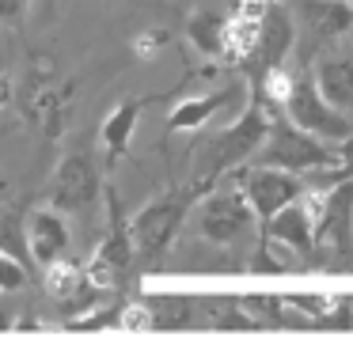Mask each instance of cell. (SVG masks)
Returning a JSON list of instances; mask_svg holds the SVG:
<instances>
[{
  "mask_svg": "<svg viewBox=\"0 0 353 341\" xmlns=\"http://www.w3.org/2000/svg\"><path fill=\"white\" fill-rule=\"evenodd\" d=\"M270 118H274V114L262 103H251V106H243L239 118L228 121L221 133L205 136V141L198 144V156H194V178H190L194 186L213 189L221 174L239 171V167L251 163L270 136Z\"/></svg>",
  "mask_w": 353,
  "mask_h": 341,
  "instance_id": "obj_1",
  "label": "cell"
},
{
  "mask_svg": "<svg viewBox=\"0 0 353 341\" xmlns=\"http://www.w3.org/2000/svg\"><path fill=\"white\" fill-rule=\"evenodd\" d=\"M251 163L281 167V171L307 174V171L334 167V163H338V148H334V144L315 141L312 133H304L300 125H292V118H289L285 110H277L274 118H270V136H266V144L259 148V156H254Z\"/></svg>",
  "mask_w": 353,
  "mask_h": 341,
  "instance_id": "obj_2",
  "label": "cell"
},
{
  "mask_svg": "<svg viewBox=\"0 0 353 341\" xmlns=\"http://www.w3.org/2000/svg\"><path fill=\"white\" fill-rule=\"evenodd\" d=\"M205 194L201 186H194V182H186L183 189H171V194L156 197V201H148L145 209L137 212V216L130 220V231H133V247H137V254L145 258V262H152V258H160L163 250L171 247V239H175L179 224L186 220V209L194 205V197Z\"/></svg>",
  "mask_w": 353,
  "mask_h": 341,
  "instance_id": "obj_3",
  "label": "cell"
},
{
  "mask_svg": "<svg viewBox=\"0 0 353 341\" xmlns=\"http://www.w3.org/2000/svg\"><path fill=\"white\" fill-rule=\"evenodd\" d=\"M46 197L54 209L61 212H88L95 201L103 197V178H99V163L92 152L77 148L69 156H61V163L50 174Z\"/></svg>",
  "mask_w": 353,
  "mask_h": 341,
  "instance_id": "obj_4",
  "label": "cell"
},
{
  "mask_svg": "<svg viewBox=\"0 0 353 341\" xmlns=\"http://www.w3.org/2000/svg\"><path fill=\"white\" fill-rule=\"evenodd\" d=\"M236 186L247 194L254 216L262 220V227L277 216L289 201H296L307 189V178L296 171H281V167H262V163H247L236 171Z\"/></svg>",
  "mask_w": 353,
  "mask_h": 341,
  "instance_id": "obj_5",
  "label": "cell"
},
{
  "mask_svg": "<svg viewBox=\"0 0 353 341\" xmlns=\"http://www.w3.org/2000/svg\"><path fill=\"white\" fill-rule=\"evenodd\" d=\"M254 220L259 216H254L247 194L236 186V189H216V194H209L205 201L198 205L194 224H198V231L205 235L209 242H216V247H239V242H247Z\"/></svg>",
  "mask_w": 353,
  "mask_h": 341,
  "instance_id": "obj_6",
  "label": "cell"
},
{
  "mask_svg": "<svg viewBox=\"0 0 353 341\" xmlns=\"http://www.w3.org/2000/svg\"><path fill=\"white\" fill-rule=\"evenodd\" d=\"M285 114L292 118V125H300L304 133H312L323 144H342L345 136H353V118L345 110H338L334 103L323 99V91L315 87V80H296L292 99L285 103Z\"/></svg>",
  "mask_w": 353,
  "mask_h": 341,
  "instance_id": "obj_7",
  "label": "cell"
},
{
  "mask_svg": "<svg viewBox=\"0 0 353 341\" xmlns=\"http://www.w3.org/2000/svg\"><path fill=\"white\" fill-rule=\"evenodd\" d=\"M243 99V83H228L221 91H209V95H194V99H179L168 114V133H194V129H205L224 106L239 103Z\"/></svg>",
  "mask_w": 353,
  "mask_h": 341,
  "instance_id": "obj_8",
  "label": "cell"
},
{
  "mask_svg": "<svg viewBox=\"0 0 353 341\" xmlns=\"http://www.w3.org/2000/svg\"><path fill=\"white\" fill-rule=\"evenodd\" d=\"M292 42H296V19L289 15L285 4H270V12L262 15L259 50H254V68H259V76L266 72V68L281 65L292 53Z\"/></svg>",
  "mask_w": 353,
  "mask_h": 341,
  "instance_id": "obj_9",
  "label": "cell"
},
{
  "mask_svg": "<svg viewBox=\"0 0 353 341\" xmlns=\"http://www.w3.org/2000/svg\"><path fill=\"white\" fill-rule=\"evenodd\" d=\"M27 239H31V258L46 269L50 262L65 258L69 250V224H65L61 209H34L27 216Z\"/></svg>",
  "mask_w": 353,
  "mask_h": 341,
  "instance_id": "obj_10",
  "label": "cell"
},
{
  "mask_svg": "<svg viewBox=\"0 0 353 341\" xmlns=\"http://www.w3.org/2000/svg\"><path fill=\"white\" fill-rule=\"evenodd\" d=\"M145 106H148V99H122V103L103 118L99 141H103V152H107V167H114L118 159L130 152V141H133V133H137V121H141V114H145Z\"/></svg>",
  "mask_w": 353,
  "mask_h": 341,
  "instance_id": "obj_11",
  "label": "cell"
},
{
  "mask_svg": "<svg viewBox=\"0 0 353 341\" xmlns=\"http://www.w3.org/2000/svg\"><path fill=\"white\" fill-rule=\"evenodd\" d=\"M315 87L323 91L327 103H334L338 110H345L353 118V53H334L323 57L315 65Z\"/></svg>",
  "mask_w": 353,
  "mask_h": 341,
  "instance_id": "obj_12",
  "label": "cell"
},
{
  "mask_svg": "<svg viewBox=\"0 0 353 341\" xmlns=\"http://www.w3.org/2000/svg\"><path fill=\"white\" fill-rule=\"evenodd\" d=\"M300 12H304V23L315 38H342L353 27L350 0H304Z\"/></svg>",
  "mask_w": 353,
  "mask_h": 341,
  "instance_id": "obj_13",
  "label": "cell"
},
{
  "mask_svg": "<svg viewBox=\"0 0 353 341\" xmlns=\"http://www.w3.org/2000/svg\"><path fill=\"white\" fill-rule=\"evenodd\" d=\"M259 30H262V15L239 12L224 23V50L221 61L228 65H243V61H254V50H259Z\"/></svg>",
  "mask_w": 353,
  "mask_h": 341,
  "instance_id": "obj_14",
  "label": "cell"
},
{
  "mask_svg": "<svg viewBox=\"0 0 353 341\" xmlns=\"http://www.w3.org/2000/svg\"><path fill=\"white\" fill-rule=\"evenodd\" d=\"M224 23L216 12H194L186 19V38L194 42V50L205 53V57H221L224 50Z\"/></svg>",
  "mask_w": 353,
  "mask_h": 341,
  "instance_id": "obj_15",
  "label": "cell"
},
{
  "mask_svg": "<svg viewBox=\"0 0 353 341\" xmlns=\"http://www.w3.org/2000/svg\"><path fill=\"white\" fill-rule=\"evenodd\" d=\"M0 250L4 254H12L16 262H23L27 269H31V239H27V220L23 212L16 209H0Z\"/></svg>",
  "mask_w": 353,
  "mask_h": 341,
  "instance_id": "obj_16",
  "label": "cell"
},
{
  "mask_svg": "<svg viewBox=\"0 0 353 341\" xmlns=\"http://www.w3.org/2000/svg\"><path fill=\"white\" fill-rule=\"evenodd\" d=\"M27 277H31V269L0 250V292H19V288L27 285Z\"/></svg>",
  "mask_w": 353,
  "mask_h": 341,
  "instance_id": "obj_17",
  "label": "cell"
},
{
  "mask_svg": "<svg viewBox=\"0 0 353 341\" xmlns=\"http://www.w3.org/2000/svg\"><path fill=\"white\" fill-rule=\"evenodd\" d=\"M168 45V30L163 27H152V30H141L137 38H133V53H137L141 61H152L156 53Z\"/></svg>",
  "mask_w": 353,
  "mask_h": 341,
  "instance_id": "obj_18",
  "label": "cell"
},
{
  "mask_svg": "<svg viewBox=\"0 0 353 341\" xmlns=\"http://www.w3.org/2000/svg\"><path fill=\"white\" fill-rule=\"evenodd\" d=\"M118 326H122V330H130V333H141V330H148V326H152V311L141 307V303H130V307L118 311Z\"/></svg>",
  "mask_w": 353,
  "mask_h": 341,
  "instance_id": "obj_19",
  "label": "cell"
},
{
  "mask_svg": "<svg viewBox=\"0 0 353 341\" xmlns=\"http://www.w3.org/2000/svg\"><path fill=\"white\" fill-rule=\"evenodd\" d=\"M27 4L31 0H0V23H8V27H19L27 15Z\"/></svg>",
  "mask_w": 353,
  "mask_h": 341,
  "instance_id": "obj_20",
  "label": "cell"
},
{
  "mask_svg": "<svg viewBox=\"0 0 353 341\" xmlns=\"http://www.w3.org/2000/svg\"><path fill=\"white\" fill-rule=\"evenodd\" d=\"M236 4H239V12H251V15H266L274 0H236Z\"/></svg>",
  "mask_w": 353,
  "mask_h": 341,
  "instance_id": "obj_21",
  "label": "cell"
},
{
  "mask_svg": "<svg viewBox=\"0 0 353 341\" xmlns=\"http://www.w3.org/2000/svg\"><path fill=\"white\" fill-rule=\"evenodd\" d=\"M8 99H12V83H8V76L0 72V106L8 103Z\"/></svg>",
  "mask_w": 353,
  "mask_h": 341,
  "instance_id": "obj_22",
  "label": "cell"
},
{
  "mask_svg": "<svg viewBox=\"0 0 353 341\" xmlns=\"http://www.w3.org/2000/svg\"><path fill=\"white\" fill-rule=\"evenodd\" d=\"M8 326H12L8 322V311H0V330H8Z\"/></svg>",
  "mask_w": 353,
  "mask_h": 341,
  "instance_id": "obj_23",
  "label": "cell"
},
{
  "mask_svg": "<svg viewBox=\"0 0 353 341\" xmlns=\"http://www.w3.org/2000/svg\"><path fill=\"white\" fill-rule=\"evenodd\" d=\"M274 4H281V0H274Z\"/></svg>",
  "mask_w": 353,
  "mask_h": 341,
  "instance_id": "obj_24",
  "label": "cell"
},
{
  "mask_svg": "<svg viewBox=\"0 0 353 341\" xmlns=\"http://www.w3.org/2000/svg\"><path fill=\"white\" fill-rule=\"evenodd\" d=\"M50 4H54V0H50Z\"/></svg>",
  "mask_w": 353,
  "mask_h": 341,
  "instance_id": "obj_25",
  "label": "cell"
}]
</instances>
